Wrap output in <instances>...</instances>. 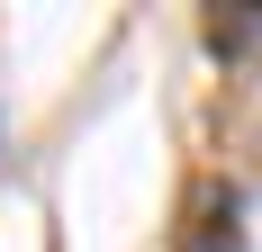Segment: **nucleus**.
<instances>
[{"mask_svg": "<svg viewBox=\"0 0 262 252\" xmlns=\"http://www.w3.org/2000/svg\"><path fill=\"white\" fill-rule=\"evenodd\" d=\"M190 252H235V198H226V189L199 198V234H190Z\"/></svg>", "mask_w": 262, "mask_h": 252, "instance_id": "1", "label": "nucleus"}, {"mask_svg": "<svg viewBox=\"0 0 262 252\" xmlns=\"http://www.w3.org/2000/svg\"><path fill=\"white\" fill-rule=\"evenodd\" d=\"M253 36H262V9H235V18L217 9V18H208V45H217V54H235V45H253Z\"/></svg>", "mask_w": 262, "mask_h": 252, "instance_id": "2", "label": "nucleus"}]
</instances>
